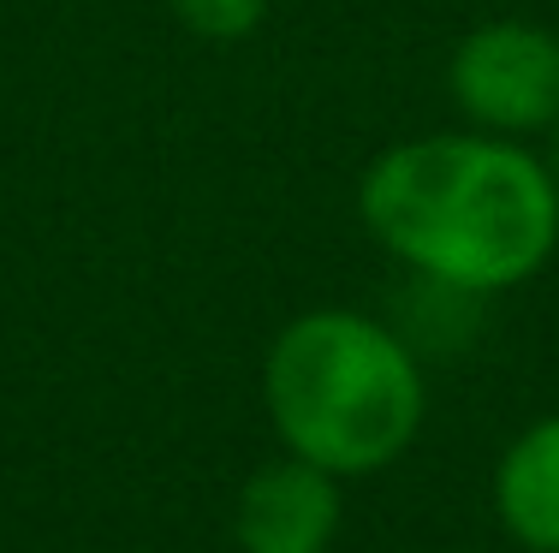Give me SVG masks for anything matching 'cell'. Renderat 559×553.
Returning a JSON list of instances; mask_svg holds the SVG:
<instances>
[{
	"mask_svg": "<svg viewBox=\"0 0 559 553\" xmlns=\"http://www.w3.org/2000/svg\"><path fill=\"white\" fill-rule=\"evenodd\" d=\"M364 232L423 286L495 298L559 250V179L530 143L488 131L399 137L357 179Z\"/></svg>",
	"mask_w": 559,
	"mask_h": 553,
	"instance_id": "1",
	"label": "cell"
},
{
	"mask_svg": "<svg viewBox=\"0 0 559 553\" xmlns=\"http://www.w3.org/2000/svg\"><path fill=\"white\" fill-rule=\"evenodd\" d=\"M262 405L292 458L328 477L393 465L423 429V363L364 310H304L262 358Z\"/></svg>",
	"mask_w": 559,
	"mask_h": 553,
	"instance_id": "2",
	"label": "cell"
},
{
	"mask_svg": "<svg viewBox=\"0 0 559 553\" xmlns=\"http://www.w3.org/2000/svg\"><path fill=\"white\" fill-rule=\"evenodd\" d=\"M447 101L488 137H542L559 125V31L536 19H488L447 55Z\"/></svg>",
	"mask_w": 559,
	"mask_h": 553,
	"instance_id": "3",
	"label": "cell"
},
{
	"mask_svg": "<svg viewBox=\"0 0 559 553\" xmlns=\"http://www.w3.org/2000/svg\"><path fill=\"white\" fill-rule=\"evenodd\" d=\"M340 530V477L304 465V458H274L245 482L233 512V536L245 553H328Z\"/></svg>",
	"mask_w": 559,
	"mask_h": 553,
	"instance_id": "4",
	"label": "cell"
},
{
	"mask_svg": "<svg viewBox=\"0 0 559 553\" xmlns=\"http://www.w3.org/2000/svg\"><path fill=\"white\" fill-rule=\"evenodd\" d=\"M495 512L512 542L559 553V417H542L506 446L495 470Z\"/></svg>",
	"mask_w": 559,
	"mask_h": 553,
	"instance_id": "5",
	"label": "cell"
},
{
	"mask_svg": "<svg viewBox=\"0 0 559 553\" xmlns=\"http://www.w3.org/2000/svg\"><path fill=\"white\" fill-rule=\"evenodd\" d=\"M167 12L203 43H245L262 31L269 0H167Z\"/></svg>",
	"mask_w": 559,
	"mask_h": 553,
	"instance_id": "6",
	"label": "cell"
}]
</instances>
